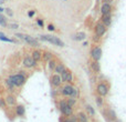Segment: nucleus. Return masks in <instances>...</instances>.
I'll return each instance as SVG.
<instances>
[{"label": "nucleus", "mask_w": 126, "mask_h": 122, "mask_svg": "<svg viewBox=\"0 0 126 122\" xmlns=\"http://www.w3.org/2000/svg\"><path fill=\"white\" fill-rule=\"evenodd\" d=\"M96 1H97V2H100V0H96Z\"/></svg>", "instance_id": "nucleus-39"}, {"label": "nucleus", "mask_w": 126, "mask_h": 122, "mask_svg": "<svg viewBox=\"0 0 126 122\" xmlns=\"http://www.w3.org/2000/svg\"><path fill=\"white\" fill-rule=\"evenodd\" d=\"M65 69H66V68H65V65L63 64V63H58L57 67H55V69H54V72L58 73V74H61Z\"/></svg>", "instance_id": "nucleus-16"}, {"label": "nucleus", "mask_w": 126, "mask_h": 122, "mask_svg": "<svg viewBox=\"0 0 126 122\" xmlns=\"http://www.w3.org/2000/svg\"><path fill=\"white\" fill-rule=\"evenodd\" d=\"M90 67H91V69L93 70L95 73H100L101 72V65H100V62H98V61L93 60L91 62V64H90Z\"/></svg>", "instance_id": "nucleus-14"}, {"label": "nucleus", "mask_w": 126, "mask_h": 122, "mask_svg": "<svg viewBox=\"0 0 126 122\" xmlns=\"http://www.w3.org/2000/svg\"><path fill=\"white\" fill-rule=\"evenodd\" d=\"M103 2H107V3H112V0H103Z\"/></svg>", "instance_id": "nucleus-36"}, {"label": "nucleus", "mask_w": 126, "mask_h": 122, "mask_svg": "<svg viewBox=\"0 0 126 122\" xmlns=\"http://www.w3.org/2000/svg\"><path fill=\"white\" fill-rule=\"evenodd\" d=\"M16 112H17L18 116L22 117L24 113H26V110H24V107H22V105H18V107L16 108Z\"/></svg>", "instance_id": "nucleus-20"}, {"label": "nucleus", "mask_w": 126, "mask_h": 122, "mask_svg": "<svg viewBox=\"0 0 126 122\" xmlns=\"http://www.w3.org/2000/svg\"><path fill=\"white\" fill-rule=\"evenodd\" d=\"M76 117H78V120H79V122H89L87 116L84 113V112H80V113H79Z\"/></svg>", "instance_id": "nucleus-17"}, {"label": "nucleus", "mask_w": 126, "mask_h": 122, "mask_svg": "<svg viewBox=\"0 0 126 122\" xmlns=\"http://www.w3.org/2000/svg\"><path fill=\"white\" fill-rule=\"evenodd\" d=\"M34 13H35L34 10H31V11H29L28 16H29V17H33V16H34Z\"/></svg>", "instance_id": "nucleus-35"}, {"label": "nucleus", "mask_w": 126, "mask_h": 122, "mask_svg": "<svg viewBox=\"0 0 126 122\" xmlns=\"http://www.w3.org/2000/svg\"><path fill=\"white\" fill-rule=\"evenodd\" d=\"M66 102H67V104H69L70 107H73V105L76 103V99H74V98H72V97H70V99H67Z\"/></svg>", "instance_id": "nucleus-26"}, {"label": "nucleus", "mask_w": 126, "mask_h": 122, "mask_svg": "<svg viewBox=\"0 0 126 122\" xmlns=\"http://www.w3.org/2000/svg\"><path fill=\"white\" fill-rule=\"evenodd\" d=\"M112 10H113L112 3L103 2L102 6H101V13H102V15H111V13H112Z\"/></svg>", "instance_id": "nucleus-10"}, {"label": "nucleus", "mask_w": 126, "mask_h": 122, "mask_svg": "<svg viewBox=\"0 0 126 122\" xmlns=\"http://www.w3.org/2000/svg\"><path fill=\"white\" fill-rule=\"evenodd\" d=\"M2 10H3V9H2L1 7H0V12H2Z\"/></svg>", "instance_id": "nucleus-37"}, {"label": "nucleus", "mask_w": 126, "mask_h": 122, "mask_svg": "<svg viewBox=\"0 0 126 122\" xmlns=\"http://www.w3.org/2000/svg\"><path fill=\"white\" fill-rule=\"evenodd\" d=\"M85 38H86V35L84 32H78L74 36V40H76V41H83V40H85Z\"/></svg>", "instance_id": "nucleus-18"}, {"label": "nucleus", "mask_w": 126, "mask_h": 122, "mask_svg": "<svg viewBox=\"0 0 126 122\" xmlns=\"http://www.w3.org/2000/svg\"><path fill=\"white\" fill-rule=\"evenodd\" d=\"M7 105V102H6V99L3 98H0V108H2V109H4Z\"/></svg>", "instance_id": "nucleus-30"}, {"label": "nucleus", "mask_w": 126, "mask_h": 122, "mask_svg": "<svg viewBox=\"0 0 126 122\" xmlns=\"http://www.w3.org/2000/svg\"><path fill=\"white\" fill-rule=\"evenodd\" d=\"M4 83H6V85H7V88H8L9 90H10L11 92L12 91H15V84H13L12 82H11L10 80H9V79H7L6 81H4Z\"/></svg>", "instance_id": "nucleus-22"}, {"label": "nucleus", "mask_w": 126, "mask_h": 122, "mask_svg": "<svg viewBox=\"0 0 126 122\" xmlns=\"http://www.w3.org/2000/svg\"><path fill=\"white\" fill-rule=\"evenodd\" d=\"M3 1H6V0H3Z\"/></svg>", "instance_id": "nucleus-40"}, {"label": "nucleus", "mask_w": 126, "mask_h": 122, "mask_svg": "<svg viewBox=\"0 0 126 122\" xmlns=\"http://www.w3.org/2000/svg\"><path fill=\"white\" fill-rule=\"evenodd\" d=\"M37 23H38V26H39V27H42V28H43V24H44L43 20H41V19H38V20H37Z\"/></svg>", "instance_id": "nucleus-31"}, {"label": "nucleus", "mask_w": 126, "mask_h": 122, "mask_svg": "<svg viewBox=\"0 0 126 122\" xmlns=\"http://www.w3.org/2000/svg\"><path fill=\"white\" fill-rule=\"evenodd\" d=\"M18 23H12V24H10V28L11 29H18Z\"/></svg>", "instance_id": "nucleus-34"}, {"label": "nucleus", "mask_w": 126, "mask_h": 122, "mask_svg": "<svg viewBox=\"0 0 126 122\" xmlns=\"http://www.w3.org/2000/svg\"><path fill=\"white\" fill-rule=\"evenodd\" d=\"M60 76H61V79L63 82H71L73 80V74H72V72L69 69H65Z\"/></svg>", "instance_id": "nucleus-9"}, {"label": "nucleus", "mask_w": 126, "mask_h": 122, "mask_svg": "<svg viewBox=\"0 0 126 122\" xmlns=\"http://www.w3.org/2000/svg\"><path fill=\"white\" fill-rule=\"evenodd\" d=\"M59 105H60V111H61L64 116H66V117L72 116V113H73V109H72V107H70V105L67 104V102L65 100L60 101Z\"/></svg>", "instance_id": "nucleus-3"}, {"label": "nucleus", "mask_w": 126, "mask_h": 122, "mask_svg": "<svg viewBox=\"0 0 126 122\" xmlns=\"http://www.w3.org/2000/svg\"><path fill=\"white\" fill-rule=\"evenodd\" d=\"M101 57H102V48L98 46L92 48V50H91V58L92 59L95 60V61H100Z\"/></svg>", "instance_id": "nucleus-7"}, {"label": "nucleus", "mask_w": 126, "mask_h": 122, "mask_svg": "<svg viewBox=\"0 0 126 122\" xmlns=\"http://www.w3.org/2000/svg\"><path fill=\"white\" fill-rule=\"evenodd\" d=\"M79 96H80V91H79V89H78V88H74L73 93H72L71 97H72V98H74V99H78Z\"/></svg>", "instance_id": "nucleus-28"}, {"label": "nucleus", "mask_w": 126, "mask_h": 122, "mask_svg": "<svg viewBox=\"0 0 126 122\" xmlns=\"http://www.w3.org/2000/svg\"><path fill=\"white\" fill-rule=\"evenodd\" d=\"M32 58L34 59L35 61H39V60H41L42 59V53L40 52L39 50H35V51H33L32 52Z\"/></svg>", "instance_id": "nucleus-19"}, {"label": "nucleus", "mask_w": 126, "mask_h": 122, "mask_svg": "<svg viewBox=\"0 0 126 122\" xmlns=\"http://www.w3.org/2000/svg\"><path fill=\"white\" fill-rule=\"evenodd\" d=\"M50 81H51V84H52L53 87H55V88L60 87V85H61V83L63 82L62 79H61V76H60V74H58V73L52 74V76H51V78H50Z\"/></svg>", "instance_id": "nucleus-8"}, {"label": "nucleus", "mask_w": 126, "mask_h": 122, "mask_svg": "<svg viewBox=\"0 0 126 122\" xmlns=\"http://www.w3.org/2000/svg\"><path fill=\"white\" fill-rule=\"evenodd\" d=\"M6 12H7V15H8V16H10V17H12V16H13L12 11H11L10 9H6Z\"/></svg>", "instance_id": "nucleus-32"}, {"label": "nucleus", "mask_w": 126, "mask_h": 122, "mask_svg": "<svg viewBox=\"0 0 126 122\" xmlns=\"http://www.w3.org/2000/svg\"><path fill=\"white\" fill-rule=\"evenodd\" d=\"M42 57H43V60H44V61H47V62L53 59V55H52V52H49V51H47V52H44Z\"/></svg>", "instance_id": "nucleus-21"}, {"label": "nucleus", "mask_w": 126, "mask_h": 122, "mask_svg": "<svg viewBox=\"0 0 126 122\" xmlns=\"http://www.w3.org/2000/svg\"><path fill=\"white\" fill-rule=\"evenodd\" d=\"M101 22H103L106 27H109L110 24L112 23V13L111 15H102V17H101Z\"/></svg>", "instance_id": "nucleus-13"}, {"label": "nucleus", "mask_w": 126, "mask_h": 122, "mask_svg": "<svg viewBox=\"0 0 126 122\" xmlns=\"http://www.w3.org/2000/svg\"><path fill=\"white\" fill-rule=\"evenodd\" d=\"M95 101H96V104H97V107H100V108H102L103 107V104H104V100H103V97H101V96H97L95 98Z\"/></svg>", "instance_id": "nucleus-23"}, {"label": "nucleus", "mask_w": 126, "mask_h": 122, "mask_svg": "<svg viewBox=\"0 0 126 122\" xmlns=\"http://www.w3.org/2000/svg\"><path fill=\"white\" fill-rule=\"evenodd\" d=\"M16 37H18V38H20V39L24 40V41L28 42V43L30 44V46H32V47H38V46H39V42H38V40H35L34 38L30 37V36H28V35L17 33V35H16Z\"/></svg>", "instance_id": "nucleus-5"}, {"label": "nucleus", "mask_w": 126, "mask_h": 122, "mask_svg": "<svg viewBox=\"0 0 126 122\" xmlns=\"http://www.w3.org/2000/svg\"><path fill=\"white\" fill-rule=\"evenodd\" d=\"M0 24H1L2 27H7V26H8V23H7V19L2 15H0Z\"/></svg>", "instance_id": "nucleus-27"}, {"label": "nucleus", "mask_w": 126, "mask_h": 122, "mask_svg": "<svg viewBox=\"0 0 126 122\" xmlns=\"http://www.w3.org/2000/svg\"><path fill=\"white\" fill-rule=\"evenodd\" d=\"M40 40H44V41H48L50 43L54 44L58 47H64V42L62 41L60 38L55 37V36H50V35H44V36H39Z\"/></svg>", "instance_id": "nucleus-2"}, {"label": "nucleus", "mask_w": 126, "mask_h": 122, "mask_svg": "<svg viewBox=\"0 0 126 122\" xmlns=\"http://www.w3.org/2000/svg\"><path fill=\"white\" fill-rule=\"evenodd\" d=\"M37 63V61L33 59L32 57H26L22 61V64L24 65L26 68H33Z\"/></svg>", "instance_id": "nucleus-11"}, {"label": "nucleus", "mask_w": 126, "mask_h": 122, "mask_svg": "<svg viewBox=\"0 0 126 122\" xmlns=\"http://www.w3.org/2000/svg\"><path fill=\"white\" fill-rule=\"evenodd\" d=\"M0 40H2V41H6V42H13V40L9 39V38H6L3 36V33L0 32Z\"/></svg>", "instance_id": "nucleus-29"}, {"label": "nucleus", "mask_w": 126, "mask_h": 122, "mask_svg": "<svg viewBox=\"0 0 126 122\" xmlns=\"http://www.w3.org/2000/svg\"><path fill=\"white\" fill-rule=\"evenodd\" d=\"M112 122H118L117 120H114V121H112Z\"/></svg>", "instance_id": "nucleus-38"}, {"label": "nucleus", "mask_w": 126, "mask_h": 122, "mask_svg": "<svg viewBox=\"0 0 126 122\" xmlns=\"http://www.w3.org/2000/svg\"><path fill=\"white\" fill-rule=\"evenodd\" d=\"M73 90H74V87H73V85L66 84V85H64V87L62 88L61 92H62L63 96H65V97H71L72 93H73Z\"/></svg>", "instance_id": "nucleus-12"}, {"label": "nucleus", "mask_w": 126, "mask_h": 122, "mask_svg": "<svg viewBox=\"0 0 126 122\" xmlns=\"http://www.w3.org/2000/svg\"><path fill=\"white\" fill-rule=\"evenodd\" d=\"M6 102L8 105H15L16 102H17V99L15 98V96L9 94V96H7V98H6Z\"/></svg>", "instance_id": "nucleus-15"}, {"label": "nucleus", "mask_w": 126, "mask_h": 122, "mask_svg": "<svg viewBox=\"0 0 126 122\" xmlns=\"http://www.w3.org/2000/svg\"><path fill=\"white\" fill-rule=\"evenodd\" d=\"M109 91H110V88L105 82H100L96 85V92H97L98 96L103 97V98L109 94Z\"/></svg>", "instance_id": "nucleus-4"}, {"label": "nucleus", "mask_w": 126, "mask_h": 122, "mask_svg": "<svg viewBox=\"0 0 126 122\" xmlns=\"http://www.w3.org/2000/svg\"><path fill=\"white\" fill-rule=\"evenodd\" d=\"M48 29H49L50 31H54V30H55V28H54V26H53V24H49V26H48Z\"/></svg>", "instance_id": "nucleus-33"}, {"label": "nucleus", "mask_w": 126, "mask_h": 122, "mask_svg": "<svg viewBox=\"0 0 126 122\" xmlns=\"http://www.w3.org/2000/svg\"><path fill=\"white\" fill-rule=\"evenodd\" d=\"M85 109H86V111L89 112V114H90V116H92V117H94V116H95V110H94V108L92 107V105L87 104L86 107H85Z\"/></svg>", "instance_id": "nucleus-24"}, {"label": "nucleus", "mask_w": 126, "mask_h": 122, "mask_svg": "<svg viewBox=\"0 0 126 122\" xmlns=\"http://www.w3.org/2000/svg\"><path fill=\"white\" fill-rule=\"evenodd\" d=\"M9 80L15 84V87H22L26 83V76L23 73H16L9 77Z\"/></svg>", "instance_id": "nucleus-1"}, {"label": "nucleus", "mask_w": 126, "mask_h": 122, "mask_svg": "<svg viewBox=\"0 0 126 122\" xmlns=\"http://www.w3.org/2000/svg\"><path fill=\"white\" fill-rule=\"evenodd\" d=\"M57 64L58 63L55 62V60H50V61H48V67H49V69L50 70H54L55 69V67H57Z\"/></svg>", "instance_id": "nucleus-25"}, {"label": "nucleus", "mask_w": 126, "mask_h": 122, "mask_svg": "<svg viewBox=\"0 0 126 122\" xmlns=\"http://www.w3.org/2000/svg\"><path fill=\"white\" fill-rule=\"evenodd\" d=\"M106 29L107 27L105 26L103 22H97V23L95 24V28H94V31H95V35L100 36V37H103V36L106 33Z\"/></svg>", "instance_id": "nucleus-6"}]
</instances>
